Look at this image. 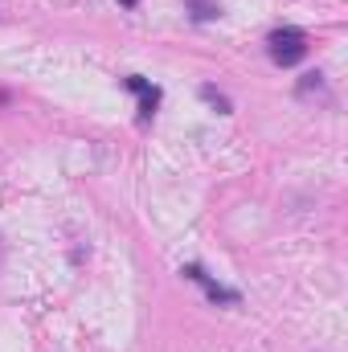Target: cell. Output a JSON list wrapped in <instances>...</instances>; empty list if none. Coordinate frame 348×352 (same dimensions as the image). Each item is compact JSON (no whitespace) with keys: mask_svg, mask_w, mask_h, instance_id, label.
Returning a JSON list of instances; mask_svg holds the SVG:
<instances>
[{"mask_svg":"<svg viewBox=\"0 0 348 352\" xmlns=\"http://www.w3.org/2000/svg\"><path fill=\"white\" fill-rule=\"evenodd\" d=\"M266 50H270V58L279 62V66H295V62H303L307 58V33L303 29H274L270 37H266Z\"/></svg>","mask_w":348,"mask_h":352,"instance_id":"1","label":"cell"},{"mask_svg":"<svg viewBox=\"0 0 348 352\" xmlns=\"http://www.w3.org/2000/svg\"><path fill=\"white\" fill-rule=\"evenodd\" d=\"M184 274H188L193 283H201V287H205V295H209L213 303H238V291H230V287L213 283V278H209V274H205L201 266H193V263H188V266H184Z\"/></svg>","mask_w":348,"mask_h":352,"instance_id":"2","label":"cell"},{"mask_svg":"<svg viewBox=\"0 0 348 352\" xmlns=\"http://www.w3.org/2000/svg\"><path fill=\"white\" fill-rule=\"evenodd\" d=\"M127 90H135V94H140V119H152V115H156V107H160V90L152 87L148 78H140V74H131V78H127Z\"/></svg>","mask_w":348,"mask_h":352,"instance_id":"3","label":"cell"},{"mask_svg":"<svg viewBox=\"0 0 348 352\" xmlns=\"http://www.w3.org/2000/svg\"><path fill=\"white\" fill-rule=\"evenodd\" d=\"M184 8H193L197 21H213V16H221V4H217V0H184Z\"/></svg>","mask_w":348,"mask_h":352,"instance_id":"4","label":"cell"},{"mask_svg":"<svg viewBox=\"0 0 348 352\" xmlns=\"http://www.w3.org/2000/svg\"><path fill=\"white\" fill-rule=\"evenodd\" d=\"M201 98H205V102H213L221 115H230V98H226V94H221L217 87H201Z\"/></svg>","mask_w":348,"mask_h":352,"instance_id":"5","label":"cell"},{"mask_svg":"<svg viewBox=\"0 0 348 352\" xmlns=\"http://www.w3.org/2000/svg\"><path fill=\"white\" fill-rule=\"evenodd\" d=\"M119 4H127V8H131V4H140V0H119Z\"/></svg>","mask_w":348,"mask_h":352,"instance_id":"6","label":"cell"}]
</instances>
